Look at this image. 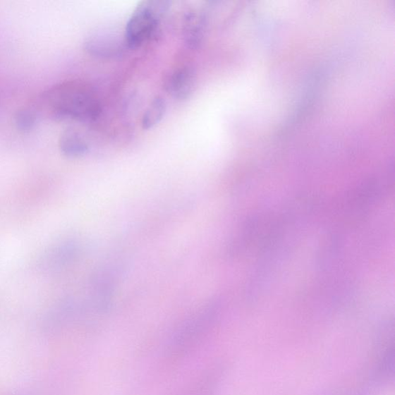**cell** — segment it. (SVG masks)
Listing matches in <instances>:
<instances>
[{"mask_svg":"<svg viewBox=\"0 0 395 395\" xmlns=\"http://www.w3.org/2000/svg\"><path fill=\"white\" fill-rule=\"evenodd\" d=\"M171 4L169 1L150 0L138 5L130 16L123 34L128 48L141 47L154 37Z\"/></svg>","mask_w":395,"mask_h":395,"instance_id":"2","label":"cell"},{"mask_svg":"<svg viewBox=\"0 0 395 395\" xmlns=\"http://www.w3.org/2000/svg\"><path fill=\"white\" fill-rule=\"evenodd\" d=\"M85 51L101 59H116L128 47L125 37L108 32H97L90 35L84 44Z\"/></svg>","mask_w":395,"mask_h":395,"instance_id":"3","label":"cell"},{"mask_svg":"<svg viewBox=\"0 0 395 395\" xmlns=\"http://www.w3.org/2000/svg\"><path fill=\"white\" fill-rule=\"evenodd\" d=\"M37 117L35 109H23L16 115V125L23 131H29L35 126Z\"/></svg>","mask_w":395,"mask_h":395,"instance_id":"8","label":"cell"},{"mask_svg":"<svg viewBox=\"0 0 395 395\" xmlns=\"http://www.w3.org/2000/svg\"><path fill=\"white\" fill-rule=\"evenodd\" d=\"M59 145L62 153L69 158H79L89 151V144L79 130L69 128L62 133Z\"/></svg>","mask_w":395,"mask_h":395,"instance_id":"6","label":"cell"},{"mask_svg":"<svg viewBox=\"0 0 395 395\" xmlns=\"http://www.w3.org/2000/svg\"><path fill=\"white\" fill-rule=\"evenodd\" d=\"M196 82L195 69L191 66L183 65L168 74L164 86L166 92L176 100L185 102L193 95Z\"/></svg>","mask_w":395,"mask_h":395,"instance_id":"4","label":"cell"},{"mask_svg":"<svg viewBox=\"0 0 395 395\" xmlns=\"http://www.w3.org/2000/svg\"><path fill=\"white\" fill-rule=\"evenodd\" d=\"M40 109L54 121H96L102 111L95 87L83 80H68L49 88L40 98Z\"/></svg>","mask_w":395,"mask_h":395,"instance_id":"1","label":"cell"},{"mask_svg":"<svg viewBox=\"0 0 395 395\" xmlns=\"http://www.w3.org/2000/svg\"><path fill=\"white\" fill-rule=\"evenodd\" d=\"M167 111V103L162 96H156L153 98L150 104L145 110L142 120V126L145 130L154 128L162 121Z\"/></svg>","mask_w":395,"mask_h":395,"instance_id":"7","label":"cell"},{"mask_svg":"<svg viewBox=\"0 0 395 395\" xmlns=\"http://www.w3.org/2000/svg\"><path fill=\"white\" fill-rule=\"evenodd\" d=\"M207 27V16L204 11H193L186 13L183 19V37L186 44L197 49L202 44Z\"/></svg>","mask_w":395,"mask_h":395,"instance_id":"5","label":"cell"}]
</instances>
